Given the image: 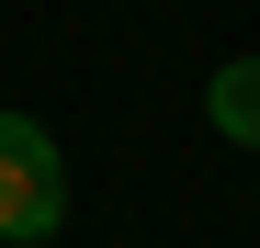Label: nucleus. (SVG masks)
Masks as SVG:
<instances>
[{"mask_svg": "<svg viewBox=\"0 0 260 248\" xmlns=\"http://www.w3.org/2000/svg\"><path fill=\"white\" fill-rule=\"evenodd\" d=\"M68 226V158L34 113H0V248Z\"/></svg>", "mask_w": 260, "mask_h": 248, "instance_id": "obj_1", "label": "nucleus"}, {"mask_svg": "<svg viewBox=\"0 0 260 248\" xmlns=\"http://www.w3.org/2000/svg\"><path fill=\"white\" fill-rule=\"evenodd\" d=\"M204 124L226 147H260V57H226V68L204 79Z\"/></svg>", "mask_w": 260, "mask_h": 248, "instance_id": "obj_2", "label": "nucleus"}]
</instances>
